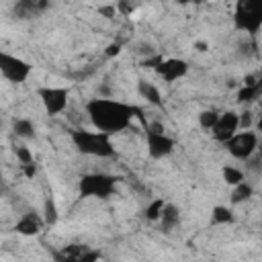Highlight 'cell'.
Listing matches in <instances>:
<instances>
[{
	"mask_svg": "<svg viewBox=\"0 0 262 262\" xmlns=\"http://www.w3.org/2000/svg\"><path fill=\"white\" fill-rule=\"evenodd\" d=\"M221 178H223V182H225V184L235 186L237 182L246 180V174H244V170H239V168H235V166L225 164V166L221 168Z\"/></svg>",
	"mask_w": 262,
	"mask_h": 262,
	"instance_id": "ffe728a7",
	"label": "cell"
},
{
	"mask_svg": "<svg viewBox=\"0 0 262 262\" xmlns=\"http://www.w3.org/2000/svg\"><path fill=\"white\" fill-rule=\"evenodd\" d=\"M14 156H16V160H18V164L35 162V160H33V151H31L27 145H16V147H14Z\"/></svg>",
	"mask_w": 262,
	"mask_h": 262,
	"instance_id": "d4e9b609",
	"label": "cell"
},
{
	"mask_svg": "<svg viewBox=\"0 0 262 262\" xmlns=\"http://www.w3.org/2000/svg\"><path fill=\"white\" fill-rule=\"evenodd\" d=\"M33 72V66L18 55L0 49V76L10 84H25Z\"/></svg>",
	"mask_w": 262,
	"mask_h": 262,
	"instance_id": "52a82bcc",
	"label": "cell"
},
{
	"mask_svg": "<svg viewBox=\"0 0 262 262\" xmlns=\"http://www.w3.org/2000/svg\"><path fill=\"white\" fill-rule=\"evenodd\" d=\"M223 147L227 149V154L239 162H248L254 158V154L258 151V133L252 129H242L235 131L225 143Z\"/></svg>",
	"mask_w": 262,
	"mask_h": 262,
	"instance_id": "8992f818",
	"label": "cell"
},
{
	"mask_svg": "<svg viewBox=\"0 0 262 262\" xmlns=\"http://www.w3.org/2000/svg\"><path fill=\"white\" fill-rule=\"evenodd\" d=\"M2 127H4V123H2V119H0V131H2Z\"/></svg>",
	"mask_w": 262,
	"mask_h": 262,
	"instance_id": "1f68e13d",
	"label": "cell"
},
{
	"mask_svg": "<svg viewBox=\"0 0 262 262\" xmlns=\"http://www.w3.org/2000/svg\"><path fill=\"white\" fill-rule=\"evenodd\" d=\"M217 117H219V111L217 108H205L196 115V121H199V127L203 131H211V127L217 123Z\"/></svg>",
	"mask_w": 262,
	"mask_h": 262,
	"instance_id": "44dd1931",
	"label": "cell"
},
{
	"mask_svg": "<svg viewBox=\"0 0 262 262\" xmlns=\"http://www.w3.org/2000/svg\"><path fill=\"white\" fill-rule=\"evenodd\" d=\"M96 12L102 16V18H115L117 16V6L115 4H100L96 8Z\"/></svg>",
	"mask_w": 262,
	"mask_h": 262,
	"instance_id": "484cf974",
	"label": "cell"
},
{
	"mask_svg": "<svg viewBox=\"0 0 262 262\" xmlns=\"http://www.w3.org/2000/svg\"><path fill=\"white\" fill-rule=\"evenodd\" d=\"M260 92H262V80H258V82H254V84H244V86L237 90L235 100H237L239 104H250V102H256V100H258Z\"/></svg>",
	"mask_w": 262,
	"mask_h": 262,
	"instance_id": "e0dca14e",
	"label": "cell"
},
{
	"mask_svg": "<svg viewBox=\"0 0 262 262\" xmlns=\"http://www.w3.org/2000/svg\"><path fill=\"white\" fill-rule=\"evenodd\" d=\"M252 115H254V113H252L250 108L237 113V117H239V129H252Z\"/></svg>",
	"mask_w": 262,
	"mask_h": 262,
	"instance_id": "4316f807",
	"label": "cell"
},
{
	"mask_svg": "<svg viewBox=\"0 0 262 262\" xmlns=\"http://www.w3.org/2000/svg\"><path fill=\"white\" fill-rule=\"evenodd\" d=\"M196 2H201V0H196Z\"/></svg>",
	"mask_w": 262,
	"mask_h": 262,
	"instance_id": "836d02e7",
	"label": "cell"
},
{
	"mask_svg": "<svg viewBox=\"0 0 262 262\" xmlns=\"http://www.w3.org/2000/svg\"><path fill=\"white\" fill-rule=\"evenodd\" d=\"M137 92H139V96L145 98L147 104H151V106H162V104H164V98H162L158 86L151 84V82H147V80H139V82H137Z\"/></svg>",
	"mask_w": 262,
	"mask_h": 262,
	"instance_id": "5bb4252c",
	"label": "cell"
},
{
	"mask_svg": "<svg viewBox=\"0 0 262 262\" xmlns=\"http://www.w3.org/2000/svg\"><path fill=\"white\" fill-rule=\"evenodd\" d=\"M194 49H196V51H201V53H205V51L209 49V45H207L205 41H194Z\"/></svg>",
	"mask_w": 262,
	"mask_h": 262,
	"instance_id": "f546056e",
	"label": "cell"
},
{
	"mask_svg": "<svg viewBox=\"0 0 262 262\" xmlns=\"http://www.w3.org/2000/svg\"><path fill=\"white\" fill-rule=\"evenodd\" d=\"M188 70H190V66H188L186 59H182V57H164L162 63H160L154 72H156L166 84H174L176 80L184 78V76L188 74Z\"/></svg>",
	"mask_w": 262,
	"mask_h": 262,
	"instance_id": "30bf717a",
	"label": "cell"
},
{
	"mask_svg": "<svg viewBox=\"0 0 262 262\" xmlns=\"http://www.w3.org/2000/svg\"><path fill=\"white\" fill-rule=\"evenodd\" d=\"M211 225H233L235 223V213L227 205H215L211 209Z\"/></svg>",
	"mask_w": 262,
	"mask_h": 262,
	"instance_id": "9a60e30c",
	"label": "cell"
},
{
	"mask_svg": "<svg viewBox=\"0 0 262 262\" xmlns=\"http://www.w3.org/2000/svg\"><path fill=\"white\" fill-rule=\"evenodd\" d=\"M158 223H160V229L162 231H174L180 223V209L174 205V203H164L162 207V213L158 217Z\"/></svg>",
	"mask_w": 262,
	"mask_h": 262,
	"instance_id": "7c38bea8",
	"label": "cell"
},
{
	"mask_svg": "<svg viewBox=\"0 0 262 262\" xmlns=\"http://www.w3.org/2000/svg\"><path fill=\"white\" fill-rule=\"evenodd\" d=\"M231 188H233L231 190V199H229L231 205H242V203H246V201H250L254 196V186L248 180H242Z\"/></svg>",
	"mask_w": 262,
	"mask_h": 262,
	"instance_id": "ac0fdd59",
	"label": "cell"
},
{
	"mask_svg": "<svg viewBox=\"0 0 262 262\" xmlns=\"http://www.w3.org/2000/svg\"><path fill=\"white\" fill-rule=\"evenodd\" d=\"M86 246H78V244H72L68 248H63L59 254H55V260H76V262H82L84 254H86Z\"/></svg>",
	"mask_w": 262,
	"mask_h": 262,
	"instance_id": "d6986e66",
	"label": "cell"
},
{
	"mask_svg": "<svg viewBox=\"0 0 262 262\" xmlns=\"http://www.w3.org/2000/svg\"><path fill=\"white\" fill-rule=\"evenodd\" d=\"M176 147V141L164 131L160 123H151L145 127V149L151 160H164L172 156Z\"/></svg>",
	"mask_w": 262,
	"mask_h": 262,
	"instance_id": "5b68a950",
	"label": "cell"
},
{
	"mask_svg": "<svg viewBox=\"0 0 262 262\" xmlns=\"http://www.w3.org/2000/svg\"><path fill=\"white\" fill-rule=\"evenodd\" d=\"M37 96L43 104V111L49 117H57L68 108L70 102V88L68 86H41Z\"/></svg>",
	"mask_w": 262,
	"mask_h": 262,
	"instance_id": "ba28073f",
	"label": "cell"
},
{
	"mask_svg": "<svg viewBox=\"0 0 262 262\" xmlns=\"http://www.w3.org/2000/svg\"><path fill=\"white\" fill-rule=\"evenodd\" d=\"M231 20L235 31L254 39L262 29V0H235Z\"/></svg>",
	"mask_w": 262,
	"mask_h": 262,
	"instance_id": "3957f363",
	"label": "cell"
},
{
	"mask_svg": "<svg viewBox=\"0 0 262 262\" xmlns=\"http://www.w3.org/2000/svg\"><path fill=\"white\" fill-rule=\"evenodd\" d=\"M117 190V178L106 172H88L78 180V192L82 199H98L106 201Z\"/></svg>",
	"mask_w": 262,
	"mask_h": 262,
	"instance_id": "277c9868",
	"label": "cell"
},
{
	"mask_svg": "<svg viewBox=\"0 0 262 262\" xmlns=\"http://www.w3.org/2000/svg\"><path fill=\"white\" fill-rule=\"evenodd\" d=\"M43 219H45V225H53L57 221V207H55L53 199H45V203H43Z\"/></svg>",
	"mask_w": 262,
	"mask_h": 262,
	"instance_id": "603a6c76",
	"label": "cell"
},
{
	"mask_svg": "<svg viewBox=\"0 0 262 262\" xmlns=\"http://www.w3.org/2000/svg\"><path fill=\"white\" fill-rule=\"evenodd\" d=\"M235 131H239V117L235 111H223L217 117V123L211 127V135L217 143H225Z\"/></svg>",
	"mask_w": 262,
	"mask_h": 262,
	"instance_id": "9c48e42d",
	"label": "cell"
},
{
	"mask_svg": "<svg viewBox=\"0 0 262 262\" xmlns=\"http://www.w3.org/2000/svg\"><path fill=\"white\" fill-rule=\"evenodd\" d=\"M72 145L78 154L88 158H113L115 156V143L113 135L98 131V129H74L70 131Z\"/></svg>",
	"mask_w": 262,
	"mask_h": 262,
	"instance_id": "7a4b0ae2",
	"label": "cell"
},
{
	"mask_svg": "<svg viewBox=\"0 0 262 262\" xmlns=\"http://www.w3.org/2000/svg\"><path fill=\"white\" fill-rule=\"evenodd\" d=\"M20 170H23V174H25L27 178H33V176L37 174V164H35V162H29V164H20Z\"/></svg>",
	"mask_w": 262,
	"mask_h": 262,
	"instance_id": "83f0119b",
	"label": "cell"
},
{
	"mask_svg": "<svg viewBox=\"0 0 262 262\" xmlns=\"http://www.w3.org/2000/svg\"><path fill=\"white\" fill-rule=\"evenodd\" d=\"M164 199L162 196H156V199H151L149 203H147V207L143 209V215H145V219L147 221H158V217H160V213H162V207H164Z\"/></svg>",
	"mask_w": 262,
	"mask_h": 262,
	"instance_id": "7402d4cb",
	"label": "cell"
},
{
	"mask_svg": "<svg viewBox=\"0 0 262 262\" xmlns=\"http://www.w3.org/2000/svg\"><path fill=\"white\" fill-rule=\"evenodd\" d=\"M16 2H29V0H16Z\"/></svg>",
	"mask_w": 262,
	"mask_h": 262,
	"instance_id": "d6a6232c",
	"label": "cell"
},
{
	"mask_svg": "<svg viewBox=\"0 0 262 262\" xmlns=\"http://www.w3.org/2000/svg\"><path fill=\"white\" fill-rule=\"evenodd\" d=\"M12 133H14L16 137H20V139H35L37 127H35V123H33L31 119H27V117H16V119L12 121Z\"/></svg>",
	"mask_w": 262,
	"mask_h": 262,
	"instance_id": "2e32d148",
	"label": "cell"
},
{
	"mask_svg": "<svg viewBox=\"0 0 262 262\" xmlns=\"http://www.w3.org/2000/svg\"><path fill=\"white\" fill-rule=\"evenodd\" d=\"M162 59H164V55H162L160 51H154V53H149V55L141 57L139 66H141V68H145V70H156V68L162 63Z\"/></svg>",
	"mask_w": 262,
	"mask_h": 262,
	"instance_id": "cb8c5ba5",
	"label": "cell"
},
{
	"mask_svg": "<svg viewBox=\"0 0 262 262\" xmlns=\"http://www.w3.org/2000/svg\"><path fill=\"white\" fill-rule=\"evenodd\" d=\"M45 227V219L43 215H39L37 211H27L18 217V221L14 223V231L18 235H25V237H33V235H39Z\"/></svg>",
	"mask_w": 262,
	"mask_h": 262,
	"instance_id": "8fae6325",
	"label": "cell"
},
{
	"mask_svg": "<svg viewBox=\"0 0 262 262\" xmlns=\"http://www.w3.org/2000/svg\"><path fill=\"white\" fill-rule=\"evenodd\" d=\"M121 53V43H111V45H106V49H104V55L106 57H115V55H119Z\"/></svg>",
	"mask_w": 262,
	"mask_h": 262,
	"instance_id": "f1b7e54d",
	"label": "cell"
},
{
	"mask_svg": "<svg viewBox=\"0 0 262 262\" xmlns=\"http://www.w3.org/2000/svg\"><path fill=\"white\" fill-rule=\"evenodd\" d=\"M174 4H178V6H186V4H190L192 0H172Z\"/></svg>",
	"mask_w": 262,
	"mask_h": 262,
	"instance_id": "4dcf8cb0",
	"label": "cell"
},
{
	"mask_svg": "<svg viewBox=\"0 0 262 262\" xmlns=\"http://www.w3.org/2000/svg\"><path fill=\"white\" fill-rule=\"evenodd\" d=\"M84 111L94 129L104 131L108 135L123 133L129 129L133 117H143L141 108L111 96H94L84 104Z\"/></svg>",
	"mask_w": 262,
	"mask_h": 262,
	"instance_id": "6da1fadb",
	"label": "cell"
},
{
	"mask_svg": "<svg viewBox=\"0 0 262 262\" xmlns=\"http://www.w3.org/2000/svg\"><path fill=\"white\" fill-rule=\"evenodd\" d=\"M49 0H29V2H16L12 12L16 14V18H33L37 14H41L47 8Z\"/></svg>",
	"mask_w": 262,
	"mask_h": 262,
	"instance_id": "4fadbf2b",
	"label": "cell"
}]
</instances>
